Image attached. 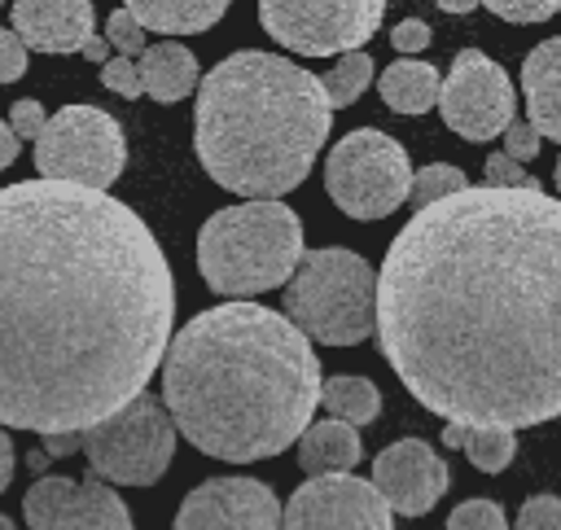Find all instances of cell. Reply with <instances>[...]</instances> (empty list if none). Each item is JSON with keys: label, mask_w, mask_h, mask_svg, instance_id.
<instances>
[{"label": "cell", "mask_w": 561, "mask_h": 530, "mask_svg": "<svg viewBox=\"0 0 561 530\" xmlns=\"http://www.w3.org/2000/svg\"><path fill=\"white\" fill-rule=\"evenodd\" d=\"M447 530H508V521L495 499H465L451 508Z\"/></svg>", "instance_id": "obj_27"}, {"label": "cell", "mask_w": 561, "mask_h": 530, "mask_svg": "<svg viewBox=\"0 0 561 530\" xmlns=\"http://www.w3.org/2000/svg\"><path fill=\"white\" fill-rule=\"evenodd\" d=\"M123 9L140 31H158V35H197L228 13L224 0H131Z\"/></svg>", "instance_id": "obj_20"}, {"label": "cell", "mask_w": 561, "mask_h": 530, "mask_svg": "<svg viewBox=\"0 0 561 530\" xmlns=\"http://www.w3.org/2000/svg\"><path fill=\"white\" fill-rule=\"evenodd\" d=\"M373 79V57L359 48V53H346L329 74H320V92L329 101V110H342V105H355L359 92L368 88Z\"/></svg>", "instance_id": "obj_23"}, {"label": "cell", "mask_w": 561, "mask_h": 530, "mask_svg": "<svg viewBox=\"0 0 561 530\" xmlns=\"http://www.w3.org/2000/svg\"><path fill=\"white\" fill-rule=\"evenodd\" d=\"M105 44H110V48H118V57L136 61V57L145 53V31L131 22V13H127V9H114V13H110V22H105Z\"/></svg>", "instance_id": "obj_29"}, {"label": "cell", "mask_w": 561, "mask_h": 530, "mask_svg": "<svg viewBox=\"0 0 561 530\" xmlns=\"http://www.w3.org/2000/svg\"><path fill=\"white\" fill-rule=\"evenodd\" d=\"M320 359L272 307L219 302L193 315L162 355V407L202 456L250 464L280 456L311 425Z\"/></svg>", "instance_id": "obj_3"}, {"label": "cell", "mask_w": 561, "mask_h": 530, "mask_svg": "<svg viewBox=\"0 0 561 530\" xmlns=\"http://www.w3.org/2000/svg\"><path fill=\"white\" fill-rule=\"evenodd\" d=\"M35 166L39 180L105 193L127 166L123 127L96 105H66L35 136Z\"/></svg>", "instance_id": "obj_9"}, {"label": "cell", "mask_w": 561, "mask_h": 530, "mask_svg": "<svg viewBox=\"0 0 561 530\" xmlns=\"http://www.w3.org/2000/svg\"><path fill=\"white\" fill-rule=\"evenodd\" d=\"M486 9H491L495 18H504V22L535 26V22H548V18H552L561 4H557V0H526V4H522V0H491Z\"/></svg>", "instance_id": "obj_30"}, {"label": "cell", "mask_w": 561, "mask_h": 530, "mask_svg": "<svg viewBox=\"0 0 561 530\" xmlns=\"http://www.w3.org/2000/svg\"><path fill=\"white\" fill-rule=\"evenodd\" d=\"M285 320L307 342L359 346L377 320V267L342 245L302 250L285 289Z\"/></svg>", "instance_id": "obj_6"}, {"label": "cell", "mask_w": 561, "mask_h": 530, "mask_svg": "<svg viewBox=\"0 0 561 530\" xmlns=\"http://www.w3.org/2000/svg\"><path fill=\"white\" fill-rule=\"evenodd\" d=\"M79 451L105 486H153L175 456V425L153 394H136L127 407L83 429Z\"/></svg>", "instance_id": "obj_7"}, {"label": "cell", "mask_w": 561, "mask_h": 530, "mask_svg": "<svg viewBox=\"0 0 561 530\" xmlns=\"http://www.w3.org/2000/svg\"><path fill=\"white\" fill-rule=\"evenodd\" d=\"M539 153V131L526 123V118H513L508 127H504V158H513L517 166L522 162H530Z\"/></svg>", "instance_id": "obj_33"}, {"label": "cell", "mask_w": 561, "mask_h": 530, "mask_svg": "<svg viewBox=\"0 0 561 530\" xmlns=\"http://www.w3.org/2000/svg\"><path fill=\"white\" fill-rule=\"evenodd\" d=\"M522 92H526V123L539 140L561 145V35L535 44L522 61Z\"/></svg>", "instance_id": "obj_16"}, {"label": "cell", "mask_w": 561, "mask_h": 530, "mask_svg": "<svg viewBox=\"0 0 561 530\" xmlns=\"http://www.w3.org/2000/svg\"><path fill=\"white\" fill-rule=\"evenodd\" d=\"M18 145H22V140H18V136L9 131V123L0 118V171H4V166L18 158Z\"/></svg>", "instance_id": "obj_38"}, {"label": "cell", "mask_w": 561, "mask_h": 530, "mask_svg": "<svg viewBox=\"0 0 561 530\" xmlns=\"http://www.w3.org/2000/svg\"><path fill=\"white\" fill-rule=\"evenodd\" d=\"M136 79H140V96L175 105L197 88L202 74H197V57L184 44L162 39V44H145L140 61H136Z\"/></svg>", "instance_id": "obj_17"}, {"label": "cell", "mask_w": 561, "mask_h": 530, "mask_svg": "<svg viewBox=\"0 0 561 530\" xmlns=\"http://www.w3.org/2000/svg\"><path fill=\"white\" fill-rule=\"evenodd\" d=\"M408 184H412L408 149L377 127H355L329 149L324 188L333 206L351 219L394 215L408 201Z\"/></svg>", "instance_id": "obj_8"}, {"label": "cell", "mask_w": 561, "mask_h": 530, "mask_svg": "<svg viewBox=\"0 0 561 530\" xmlns=\"http://www.w3.org/2000/svg\"><path fill=\"white\" fill-rule=\"evenodd\" d=\"M280 530H394V512L368 477H307L280 508Z\"/></svg>", "instance_id": "obj_12"}, {"label": "cell", "mask_w": 561, "mask_h": 530, "mask_svg": "<svg viewBox=\"0 0 561 530\" xmlns=\"http://www.w3.org/2000/svg\"><path fill=\"white\" fill-rule=\"evenodd\" d=\"M438 88H443L438 70L421 57H399L377 79V92L394 114H425L430 105H438Z\"/></svg>", "instance_id": "obj_21"}, {"label": "cell", "mask_w": 561, "mask_h": 530, "mask_svg": "<svg viewBox=\"0 0 561 530\" xmlns=\"http://www.w3.org/2000/svg\"><path fill=\"white\" fill-rule=\"evenodd\" d=\"M333 110L320 79L289 57L241 48L197 79L193 149L206 175L250 201L298 188L329 140Z\"/></svg>", "instance_id": "obj_4"}, {"label": "cell", "mask_w": 561, "mask_h": 530, "mask_svg": "<svg viewBox=\"0 0 561 530\" xmlns=\"http://www.w3.org/2000/svg\"><path fill=\"white\" fill-rule=\"evenodd\" d=\"M482 180H486V188H526V193H543V184H539L526 166H517L513 158H504V153H491V158L482 162Z\"/></svg>", "instance_id": "obj_28"}, {"label": "cell", "mask_w": 561, "mask_h": 530, "mask_svg": "<svg viewBox=\"0 0 561 530\" xmlns=\"http://www.w3.org/2000/svg\"><path fill=\"white\" fill-rule=\"evenodd\" d=\"M364 460V442L351 425L342 420H311L298 434V464L311 477H329V473H355V464Z\"/></svg>", "instance_id": "obj_19"}, {"label": "cell", "mask_w": 561, "mask_h": 530, "mask_svg": "<svg viewBox=\"0 0 561 530\" xmlns=\"http://www.w3.org/2000/svg\"><path fill=\"white\" fill-rule=\"evenodd\" d=\"M473 4L469 0H443V13H469Z\"/></svg>", "instance_id": "obj_42"}, {"label": "cell", "mask_w": 561, "mask_h": 530, "mask_svg": "<svg viewBox=\"0 0 561 530\" xmlns=\"http://www.w3.org/2000/svg\"><path fill=\"white\" fill-rule=\"evenodd\" d=\"M465 456L478 473H500L517 456V434H508V429H469L465 434Z\"/></svg>", "instance_id": "obj_24"}, {"label": "cell", "mask_w": 561, "mask_h": 530, "mask_svg": "<svg viewBox=\"0 0 561 530\" xmlns=\"http://www.w3.org/2000/svg\"><path fill=\"white\" fill-rule=\"evenodd\" d=\"M0 530H18V526H13V517H4V512H0Z\"/></svg>", "instance_id": "obj_43"}, {"label": "cell", "mask_w": 561, "mask_h": 530, "mask_svg": "<svg viewBox=\"0 0 561 530\" xmlns=\"http://www.w3.org/2000/svg\"><path fill=\"white\" fill-rule=\"evenodd\" d=\"M557 188H561V158H557Z\"/></svg>", "instance_id": "obj_44"}, {"label": "cell", "mask_w": 561, "mask_h": 530, "mask_svg": "<svg viewBox=\"0 0 561 530\" xmlns=\"http://www.w3.org/2000/svg\"><path fill=\"white\" fill-rule=\"evenodd\" d=\"M92 0H18L9 31L35 53H79L92 35Z\"/></svg>", "instance_id": "obj_15"}, {"label": "cell", "mask_w": 561, "mask_h": 530, "mask_svg": "<svg viewBox=\"0 0 561 530\" xmlns=\"http://www.w3.org/2000/svg\"><path fill=\"white\" fill-rule=\"evenodd\" d=\"M44 451H48V456H70V451H79V434H48V438H44Z\"/></svg>", "instance_id": "obj_37"}, {"label": "cell", "mask_w": 561, "mask_h": 530, "mask_svg": "<svg viewBox=\"0 0 561 530\" xmlns=\"http://www.w3.org/2000/svg\"><path fill=\"white\" fill-rule=\"evenodd\" d=\"M513 530H561V499L557 495H530L522 504Z\"/></svg>", "instance_id": "obj_31"}, {"label": "cell", "mask_w": 561, "mask_h": 530, "mask_svg": "<svg viewBox=\"0 0 561 530\" xmlns=\"http://www.w3.org/2000/svg\"><path fill=\"white\" fill-rule=\"evenodd\" d=\"M302 219L285 201H241L215 210L197 232L202 280L224 298H254L294 276Z\"/></svg>", "instance_id": "obj_5"}, {"label": "cell", "mask_w": 561, "mask_h": 530, "mask_svg": "<svg viewBox=\"0 0 561 530\" xmlns=\"http://www.w3.org/2000/svg\"><path fill=\"white\" fill-rule=\"evenodd\" d=\"M175 324L149 223L110 193L0 188V425L83 434L145 394Z\"/></svg>", "instance_id": "obj_2"}, {"label": "cell", "mask_w": 561, "mask_h": 530, "mask_svg": "<svg viewBox=\"0 0 561 530\" xmlns=\"http://www.w3.org/2000/svg\"><path fill=\"white\" fill-rule=\"evenodd\" d=\"M390 44H394V53H421L430 44V26L421 18H408V22H399L390 31Z\"/></svg>", "instance_id": "obj_36"}, {"label": "cell", "mask_w": 561, "mask_h": 530, "mask_svg": "<svg viewBox=\"0 0 561 530\" xmlns=\"http://www.w3.org/2000/svg\"><path fill=\"white\" fill-rule=\"evenodd\" d=\"M9 477H13V438L0 429V491L9 486Z\"/></svg>", "instance_id": "obj_39"}, {"label": "cell", "mask_w": 561, "mask_h": 530, "mask_svg": "<svg viewBox=\"0 0 561 530\" xmlns=\"http://www.w3.org/2000/svg\"><path fill=\"white\" fill-rule=\"evenodd\" d=\"M447 477H451V473H447L443 456H438L430 442H421V438H399V442H390L386 451H377L368 482H373V491L386 499L390 512L421 517V512H430V508L443 499Z\"/></svg>", "instance_id": "obj_14"}, {"label": "cell", "mask_w": 561, "mask_h": 530, "mask_svg": "<svg viewBox=\"0 0 561 530\" xmlns=\"http://www.w3.org/2000/svg\"><path fill=\"white\" fill-rule=\"evenodd\" d=\"M460 188H469V180H465L460 166H451V162H430V166H421V171L412 175L408 201H412V210H421V206L443 201V197H451V193H460Z\"/></svg>", "instance_id": "obj_25"}, {"label": "cell", "mask_w": 561, "mask_h": 530, "mask_svg": "<svg viewBox=\"0 0 561 530\" xmlns=\"http://www.w3.org/2000/svg\"><path fill=\"white\" fill-rule=\"evenodd\" d=\"M79 57H88V61H101V66H105V61H110V44H105L101 35H88V39H83V48H79Z\"/></svg>", "instance_id": "obj_40"}, {"label": "cell", "mask_w": 561, "mask_h": 530, "mask_svg": "<svg viewBox=\"0 0 561 530\" xmlns=\"http://www.w3.org/2000/svg\"><path fill=\"white\" fill-rule=\"evenodd\" d=\"M465 434H469L465 425H443V442H447L451 451H456V447H465Z\"/></svg>", "instance_id": "obj_41"}, {"label": "cell", "mask_w": 561, "mask_h": 530, "mask_svg": "<svg viewBox=\"0 0 561 530\" xmlns=\"http://www.w3.org/2000/svg\"><path fill=\"white\" fill-rule=\"evenodd\" d=\"M48 530H131V508L114 486L88 477L70 486Z\"/></svg>", "instance_id": "obj_18"}, {"label": "cell", "mask_w": 561, "mask_h": 530, "mask_svg": "<svg viewBox=\"0 0 561 530\" xmlns=\"http://www.w3.org/2000/svg\"><path fill=\"white\" fill-rule=\"evenodd\" d=\"M443 123L465 140H491L504 136V127L517 118V92L500 61H491L478 48H460L443 88H438Z\"/></svg>", "instance_id": "obj_11"}, {"label": "cell", "mask_w": 561, "mask_h": 530, "mask_svg": "<svg viewBox=\"0 0 561 530\" xmlns=\"http://www.w3.org/2000/svg\"><path fill=\"white\" fill-rule=\"evenodd\" d=\"M386 18L381 0H263V31L298 57L359 53Z\"/></svg>", "instance_id": "obj_10"}, {"label": "cell", "mask_w": 561, "mask_h": 530, "mask_svg": "<svg viewBox=\"0 0 561 530\" xmlns=\"http://www.w3.org/2000/svg\"><path fill=\"white\" fill-rule=\"evenodd\" d=\"M320 407L329 412V420L359 429V425L377 420L381 394L368 377H320Z\"/></svg>", "instance_id": "obj_22"}, {"label": "cell", "mask_w": 561, "mask_h": 530, "mask_svg": "<svg viewBox=\"0 0 561 530\" xmlns=\"http://www.w3.org/2000/svg\"><path fill=\"white\" fill-rule=\"evenodd\" d=\"M70 486H75V477H61V473L39 477V482L22 495V517H26V526H31V530H48L53 517H57V508H61V499L70 495Z\"/></svg>", "instance_id": "obj_26"}, {"label": "cell", "mask_w": 561, "mask_h": 530, "mask_svg": "<svg viewBox=\"0 0 561 530\" xmlns=\"http://www.w3.org/2000/svg\"><path fill=\"white\" fill-rule=\"evenodd\" d=\"M4 123H9V131H13L18 140H26V136L35 140V136L44 131L48 114H44V105H39V101H13V110H9V118H4Z\"/></svg>", "instance_id": "obj_34"}, {"label": "cell", "mask_w": 561, "mask_h": 530, "mask_svg": "<svg viewBox=\"0 0 561 530\" xmlns=\"http://www.w3.org/2000/svg\"><path fill=\"white\" fill-rule=\"evenodd\" d=\"M171 530H280V499L259 477H206L180 499Z\"/></svg>", "instance_id": "obj_13"}, {"label": "cell", "mask_w": 561, "mask_h": 530, "mask_svg": "<svg viewBox=\"0 0 561 530\" xmlns=\"http://www.w3.org/2000/svg\"><path fill=\"white\" fill-rule=\"evenodd\" d=\"M22 74H26V48L9 26H0V83H13Z\"/></svg>", "instance_id": "obj_35"}, {"label": "cell", "mask_w": 561, "mask_h": 530, "mask_svg": "<svg viewBox=\"0 0 561 530\" xmlns=\"http://www.w3.org/2000/svg\"><path fill=\"white\" fill-rule=\"evenodd\" d=\"M373 333L443 425L561 416V197L469 184L412 210L377 272Z\"/></svg>", "instance_id": "obj_1"}, {"label": "cell", "mask_w": 561, "mask_h": 530, "mask_svg": "<svg viewBox=\"0 0 561 530\" xmlns=\"http://www.w3.org/2000/svg\"><path fill=\"white\" fill-rule=\"evenodd\" d=\"M101 83H105L110 92H118L123 101H136V96H140V79H136V61H127V57H110V61L101 66Z\"/></svg>", "instance_id": "obj_32"}]
</instances>
